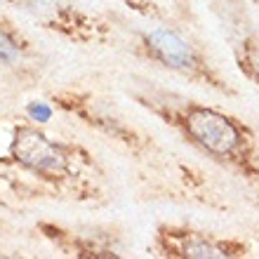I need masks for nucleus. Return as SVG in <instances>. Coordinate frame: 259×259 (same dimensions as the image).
Segmentation results:
<instances>
[{
	"instance_id": "f257e3e1",
	"label": "nucleus",
	"mask_w": 259,
	"mask_h": 259,
	"mask_svg": "<svg viewBox=\"0 0 259 259\" xmlns=\"http://www.w3.org/2000/svg\"><path fill=\"white\" fill-rule=\"evenodd\" d=\"M0 182L24 198H104V170L92 151L21 116L0 120Z\"/></svg>"
},
{
	"instance_id": "f03ea898",
	"label": "nucleus",
	"mask_w": 259,
	"mask_h": 259,
	"mask_svg": "<svg viewBox=\"0 0 259 259\" xmlns=\"http://www.w3.org/2000/svg\"><path fill=\"white\" fill-rule=\"evenodd\" d=\"M132 99L175 130L198 153L259 189V132L252 125L219 106L158 85L135 88Z\"/></svg>"
},
{
	"instance_id": "7ed1b4c3",
	"label": "nucleus",
	"mask_w": 259,
	"mask_h": 259,
	"mask_svg": "<svg viewBox=\"0 0 259 259\" xmlns=\"http://www.w3.org/2000/svg\"><path fill=\"white\" fill-rule=\"evenodd\" d=\"M132 55L151 62L184 80L207 88L217 95L236 97L238 90L217 68V64L196 42L175 26H153L137 31L132 38Z\"/></svg>"
},
{
	"instance_id": "20e7f679",
	"label": "nucleus",
	"mask_w": 259,
	"mask_h": 259,
	"mask_svg": "<svg viewBox=\"0 0 259 259\" xmlns=\"http://www.w3.org/2000/svg\"><path fill=\"white\" fill-rule=\"evenodd\" d=\"M149 252L160 259H243L250 243L236 236H217L189 224H158Z\"/></svg>"
},
{
	"instance_id": "39448f33",
	"label": "nucleus",
	"mask_w": 259,
	"mask_h": 259,
	"mask_svg": "<svg viewBox=\"0 0 259 259\" xmlns=\"http://www.w3.org/2000/svg\"><path fill=\"white\" fill-rule=\"evenodd\" d=\"M50 99H52V104L57 109H62L64 113H71L82 125H88L90 130H95L99 135H106L113 142L123 144L125 149L137 153V156L153 151L151 137H144L118 111H113L111 102L97 99L92 92H80V90L66 88V90H59V92H52Z\"/></svg>"
},
{
	"instance_id": "423d86ee",
	"label": "nucleus",
	"mask_w": 259,
	"mask_h": 259,
	"mask_svg": "<svg viewBox=\"0 0 259 259\" xmlns=\"http://www.w3.org/2000/svg\"><path fill=\"white\" fill-rule=\"evenodd\" d=\"M38 233L64 257L118 259L125 257L123 236L113 229H71L59 222H38Z\"/></svg>"
},
{
	"instance_id": "0eeeda50",
	"label": "nucleus",
	"mask_w": 259,
	"mask_h": 259,
	"mask_svg": "<svg viewBox=\"0 0 259 259\" xmlns=\"http://www.w3.org/2000/svg\"><path fill=\"white\" fill-rule=\"evenodd\" d=\"M0 68L19 80L40 78L42 73L40 52L26 38V33L3 14H0Z\"/></svg>"
},
{
	"instance_id": "6e6552de",
	"label": "nucleus",
	"mask_w": 259,
	"mask_h": 259,
	"mask_svg": "<svg viewBox=\"0 0 259 259\" xmlns=\"http://www.w3.org/2000/svg\"><path fill=\"white\" fill-rule=\"evenodd\" d=\"M231 55L238 73L259 90V33H245L233 40Z\"/></svg>"
},
{
	"instance_id": "1a4fd4ad",
	"label": "nucleus",
	"mask_w": 259,
	"mask_h": 259,
	"mask_svg": "<svg viewBox=\"0 0 259 259\" xmlns=\"http://www.w3.org/2000/svg\"><path fill=\"white\" fill-rule=\"evenodd\" d=\"M120 3H125L127 7H132L135 12L146 14V17H151V14H153V7H156L153 0H120Z\"/></svg>"
},
{
	"instance_id": "9d476101",
	"label": "nucleus",
	"mask_w": 259,
	"mask_h": 259,
	"mask_svg": "<svg viewBox=\"0 0 259 259\" xmlns=\"http://www.w3.org/2000/svg\"><path fill=\"white\" fill-rule=\"evenodd\" d=\"M5 3H10V5H14V7H33V5H38V3H42V0H5Z\"/></svg>"
}]
</instances>
